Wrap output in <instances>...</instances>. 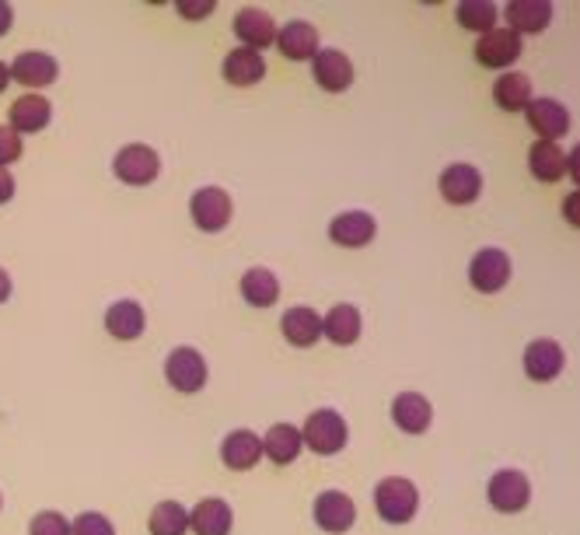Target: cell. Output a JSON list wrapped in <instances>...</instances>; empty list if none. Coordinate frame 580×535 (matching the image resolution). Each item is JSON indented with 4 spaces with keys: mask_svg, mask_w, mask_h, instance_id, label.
<instances>
[{
    "mask_svg": "<svg viewBox=\"0 0 580 535\" xmlns=\"http://www.w3.org/2000/svg\"><path fill=\"white\" fill-rule=\"evenodd\" d=\"M375 511H378V518L388 522V525L412 522V518H417V511H420V490H417V483H409L402 477H385L375 486Z\"/></svg>",
    "mask_w": 580,
    "mask_h": 535,
    "instance_id": "cell-1",
    "label": "cell"
},
{
    "mask_svg": "<svg viewBox=\"0 0 580 535\" xmlns=\"http://www.w3.org/2000/svg\"><path fill=\"white\" fill-rule=\"evenodd\" d=\"M346 438H350L346 417L340 414V409H329V406L315 409L301 427V441H304V448H312L315 456H336V451L346 448Z\"/></svg>",
    "mask_w": 580,
    "mask_h": 535,
    "instance_id": "cell-2",
    "label": "cell"
},
{
    "mask_svg": "<svg viewBox=\"0 0 580 535\" xmlns=\"http://www.w3.org/2000/svg\"><path fill=\"white\" fill-rule=\"evenodd\" d=\"M206 375H211V367H206V357L200 354L196 346H175L169 357H164V378L175 388V393L193 396L206 385Z\"/></svg>",
    "mask_w": 580,
    "mask_h": 535,
    "instance_id": "cell-3",
    "label": "cell"
},
{
    "mask_svg": "<svg viewBox=\"0 0 580 535\" xmlns=\"http://www.w3.org/2000/svg\"><path fill=\"white\" fill-rule=\"evenodd\" d=\"M232 214H235V203H232V196H227V190H221V186H203L190 196V217L206 235L224 232L227 224H232Z\"/></svg>",
    "mask_w": 580,
    "mask_h": 535,
    "instance_id": "cell-4",
    "label": "cell"
},
{
    "mask_svg": "<svg viewBox=\"0 0 580 535\" xmlns=\"http://www.w3.org/2000/svg\"><path fill=\"white\" fill-rule=\"evenodd\" d=\"M112 172L119 182H127V186H148V182H154L161 172V158L154 148H148V143H127V148L116 151Z\"/></svg>",
    "mask_w": 580,
    "mask_h": 535,
    "instance_id": "cell-5",
    "label": "cell"
},
{
    "mask_svg": "<svg viewBox=\"0 0 580 535\" xmlns=\"http://www.w3.org/2000/svg\"><path fill=\"white\" fill-rule=\"evenodd\" d=\"M486 497L501 514H517V511H525L528 501H531V483H528V477L522 469H501V472H493V480L486 486Z\"/></svg>",
    "mask_w": 580,
    "mask_h": 535,
    "instance_id": "cell-6",
    "label": "cell"
},
{
    "mask_svg": "<svg viewBox=\"0 0 580 535\" xmlns=\"http://www.w3.org/2000/svg\"><path fill=\"white\" fill-rule=\"evenodd\" d=\"M511 280V259L504 249H480L472 256L469 263V283L475 287L480 295H496V291H504Z\"/></svg>",
    "mask_w": 580,
    "mask_h": 535,
    "instance_id": "cell-7",
    "label": "cell"
},
{
    "mask_svg": "<svg viewBox=\"0 0 580 535\" xmlns=\"http://www.w3.org/2000/svg\"><path fill=\"white\" fill-rule=\"evenodd\" d=\"M438 190H441V196L448 203H454V207H469V203H475V200H480V193H483V175H480L475 164L454 161L441 172Z\"/></svg>",
    "mask_w": 580,
    "mask_h": 535,
    "instance_id": "cell-8",
    "label": "cell"
},
{
    "mask_svg": "<svg viewBox=\"0 0 580 535\" xmlns=\"http://www.w3.org/2000/svg\"><path fill=\"white\" fill-rule=\"evenodd\" d=\"M517 56H522V35L511 29H490L475 43V60L490 71H507Z\"/></svg>",
    "mask_w": 580,
    "mask_h": 535,
    "instance_id": "cell-9",
    "label": "cell"
},
{
    "mask_svg": "<svg viewBox=\"0 0 580 535\" xmlns=\"http://www.w3.org/2000/svg\"><path fill=\"white\" fill-rule=\"evenodd\" d=\"M312 74L319 81V88L329 95H343L350 85H354V64L343 50H319L312 56Z\"/></svg>",
    "mask_w": 580,
    "mask_h": 535,
    "instance_id": "cell-10",
    "label": "cell"
},
{
    "mask_svg": "<svg viewBox=\"0 0 580 535\" xmlns=\"http://www.w3.org/2000/svg\"><path fill=\"white\" fill-rule=\"evenodd\" d=\"M315 522L319 528L333 532V535H343L354 528L357 522V507L350 501V493L343 490H322L315 497Z\"/></svg>",
    "mask_w": 580,
    "mask_h": 535,
    "instance_id": "cell-11",
    "label": "cell"
},
{
    "mask_svg": "<svg viewBox=\"0 0 580 535\" xmlns=\"http://www.w3.org/2000/svg\"><path fill=\"white\" fill-rule=\"evenodd\" d=\"M8 71H11V77L18 81V85H25L29 92H39V88L53 85L56 74H60V64L43 50H25V53L14 56V64Z\"/></svg>",
    "mask_w": 580,
    "mask_h": 535,
    "instance_id": "cell-12",
    "label": "cell"
},
{
    "mask_svg": "<svg viewBox=\"0 0 580 535\" xmlns=\"http://www.w3.org/2000/svg\"><path fill=\"white\" fill-rule=\"evenodd\" d=\"M11 122L8 127L14 133H39V130H46L50 127V119H53V101L46 95H39V92H25L22 98H14L11 101Z\"/></svg>",
    "mask_w": 580,
    "mask_h": 535,
    "instance_id": "cell-13",
    "label": "cell"
},
{
    "mask_svg": "<svg viewBox=\"0 0 580 535\" xmlns=\"http://www.w3.org/2000/svg\"><path fill=\"white\" fill-rule=\"evenodd\" d=\"M235 35L241 39V46L262 53L266 46L277 43V22L273 14L262 8H241L235 14Z\"/></svg>",
    "mask_w": 580,
    "mask_h": 535,
    "instance_id": "cell-14",
    "label": "cell"
},
{
    "mask_svg": "<svg viewBox=\"0 0 580 535\" xmlns=\"http://www.w3.org/2000/svg\"><path fill=\"white\" fill-rule=\"evenodd\" d=\"M525 116H528V127L543 140H552V143L570 130V109L556 98H531Z\"/></svg>",
    "mask_w": 580,
    "mask_h": 535,
    "instance_id": "cell-15",
    "label": "cell"
},
{
    "mask_svg": "<svg viewBox=\"0 0 580 535\" xmlns=\"http://www.w3.org/2000/svg\"><path fill=\"white\" fill-rule=\"evenodd\" d=\"M378 235V221L367 211H343L329 221V238L336 245H346V249H361L370 238Z\"/></svg>",
    "mask_w": 580,
    "mask_h": 535,
    "instance_id": "cell-16",
    "label": "cell"
},
{
    "mask_svg": "<svg viewBox=\"0 0 580 535\" xmlns=\"http://www.w3.org/2000/svg\"><path fill=\"white\" fill-rule=\"evenodd\" d=\"M563 364H567V354H563V346H559L556 340H535V343L525 346V375L531 382L559 378Z\"/></svg>",
    "mask_w": 580,
    "mask_h": 535,
    "instance_id": "cell-17",
    "label": "cell"
},
{
    "mask_svg": "<svg viewBox=\"0 0 580 535\" xmlns=\"http://www.w3.org/2000/svg\"><path fill=\"white\" fill-rule=\"evenodd\" d=\"M221 74H224L227 85H235V88L259 85V81L266 77V60H262V53L248 50V46L227 50L224 64H221Z\"/></svg>",
    "mask_w": 580,
    "mask_h": 535,
    "instance_id": "cell-18",
    "label": "cell"
},
{
    "mask_svg": "<svg viewBox=\"0 0 580 535\" xmlns=\"http://www.w3.org/2000/svg\"><path fill=\"white\" fill-rule=\"evenodd\" d=\"M280 333L290 346H315L322 340V315L308 304H294L283 312Z\"/></svg>",
    "mask_w": 580,
    "mask_h": 535,
    "instance_id": "cell-19",
    "label": "cell"
},
{
    "mask_svg": "<svg viewBox=\"0 0 580 535\" xmlns=\"http://www.w3.org/2000/svg\"><path fill=\"white\" fill-rule=\"evenodd\" d=\"M235 525V511L224 497H203L190 511V532L196 535H232Z\"/></svg>",
    "mask_w": 580,
    "mask_h": 535,
    "instance_id": "cell-20",
    "label": "cell"
},
{
    "mask_svg": "<svg viewBox=\"0 0 580 535\" xmlns=\"http://www.w3.org/2000/svg\"><path fill=\"white\" fill-rule=\"evenodd\" d=\"M277 46L287 60H312L322 46H319V29L304 18H294L283 29H277Z\"/></svg>",
    "mask_w": 580,
    "mask_h": 535,
    "instance_id": "cell-21",
    "label": "cell"
},
{
    "mask_svg": "<svg viewBox=\"0 0 580 535\" xmlns=\"http://www.w3.org/2000/svg\"><path fill=\"white\" fill-rule=\"evenodd\" d=\"M504 14H507V29L511 32L538 35V32H546L549 22H552V4H549V0H511Z\"/></svg>",
    "mask_w": 580,
    "mask_h": 535,
    "instance_id": "cell-22",
    "label": "cell"
},
{
    "mask_svg": "<svg viewBox=\"0 0 580 535\" xmlns=\"http://www.w3.org/2000/svg\"><path fill=\"white\" fill-rule=\"evenodd\" d=\"M391 420H396V427L406 430V435H427L433 424V406L420 393H402L391 403Z\"/></svg>",
    "mask_w": 580,
    "mask_h": 535,
    "instance_id": "cell-23",
    "label": "cell"
},
{
    "mask_svg": "<svg viewBox=\"0 0 580 535\" xmlns=\"http://www.w3.org/2000/svg\"><path fill=\"white\" fill-rule=\"evenodd\" d=\"M221 459L227 469H253L262 459V438L256 435V430L238 427L221 441Z\"/></svg>",
    "mask_w": 580,
    "mask_h": 535,
    "instance_id": "cell-24",
    "label": "cell"
},
{
    "mask_svg": "<svg viewBox=\"0 0 580 535\" xmlns=\"http://www.w3.org/2000/svg\"><path fill=\"white\" fill-rule=\"evenodd\" d=\"M143 325H148V315H143L140 301H133V298L112 301L106 308V333L116 340H137L143 333Z\"/></svg>",
    "mask_w": 580,
    "mask_h": 535,
    "instance_id": "cell-25",
    "label": "cell"
},
{
    "mask_svg": "<svg viewBox=\"0 0 580 535\" xmlns=\"http://www.w3.org/2000/svg\"><path fill=\"white\" fill-rule=\"evenodd\" d=\"M304 451V441H301V427L294 424H273L266 430V438H262V456L269 462H277V466H290L298 456Z\"/></svg>",
    "mask_w": 580,
    "mask_h": 535,
    "instance_id": "cell-26",
    "label": "cell"
},
{
    "mask_svg": "<svg viewBox=\"0 0 580 535\" xmlns=\"http://www.w3.org/2000/svg\"><path fill=\"white\" fill-rule=\"evenodd\" d=\"M493 101L501 106L504 113H522L531 106V81L528 74H517V71H504L501 77L493 81Z\"/></svg>",
    "mask_w": 580,
    "mask_h": 535,
    "instance_id": "cell-27",
    "label": "cell"
},
{
    "mask_svg": "<svg viewBox=\"0 0 580 535\" xmlns=\"http://www.w3.org/2000/svg\"><path fill=\"white\" fill-rule=\"evenodd\" d=\"M361 312L354 304H333L329 315H322V336H329L336 346H350L361 336Z\"/></svg>",
    "mask_w": 580,
    "mask_h": 535,
    "instance_id": "cell-28",
    "label": "cell"
},
{
    "mask_svg": "<svg viewBox=\"0 0 580 535\" xmlns=\"http://www.w3.org/2000/svg\"><path fill=\"white\" fill-rule=\"evenodd\" d=\"M528 169L538 182H559L567 175V154L552 140H535L528 151Z\"/></svg>",
    "mask_w": 580,
    "mask_h": 535,
    "instance_id": "cell-29",
    "label": "cell"
},
{
    "mask_svg": "<svg viewBox=\"0 0 580 535\" xmlns=\"http://www.w3.org/2000/svg\"><path fill=\"white\" fill-rule=\"evenodd\" d=\"M241 298L256 308H269L280 298V280L273 270H266V266H248L241 274Z\"/></svg>",
    "mask_w": 580,
    "mask_h": 535,
    "instance_id": "cell-30",
    "label": "cell"
},
{
    "mask_svg": "<svg viewBox=\"0 0 580 535\" xmlns=\"http://www.w3.org/2000/svg\"><path fill=\"white\" fill-rule=\"evenodd\" d=\"M454 18H459V25L475 32V35H486L490 29H496V18H501V8L493 4V0H462L459 8H454Z\"/></svg>",
    "mask_w": 580,
    "mask_h": 535,
    "instance_id": "cell-31",
    "label": "cell"
},
{
    "mask_svg": "<svg viewBox=\"0 0 580 535\" xmlns=\"http://www.w3.org/2000/svg\"><path fill=\"white\" fill-rule=\"evenodd\" d=\"M148 528H151V535H185L190 532V511H185L179 501H161L151 511Z\"/></svg>",
    "mask_w": 580,
    "mask_h": 535,
    "instance_id": "cell-32",
    "label": "cell"
},
{
    "mask_svg": "<svg viewBox=\"0 0 580 535\" xmlns=\"http://www.w3.org/2000/svg\"><path fill=\"white\" fill-rule=\"evenodd\" d=\"M71 535H116L112 522L98 511H85L71 522Z\"/></svg>",
    "mask_w": 580,
    "mask_h": 535,
    "instance_id": "cell-33",
    "label": "cell"
},
{
    "mask_svg": "<svg viewBox=\"0 0 580 535\" xmlns=\"http://www.w3.org/2000/svg\"><path fill=\"white\" fill-rule=\"evenodd\" d=\"M29 535H71V522L60 511H39L29 525Z\"/></svg>",
    "mask_w": 580,
    "mask_h": 535,
    "instance_id": "cell-34",
    "label": "cell"
},
{
    "mask_svg": "<svg viewBox=\"0 0 580 535\" xmlns=\"http://www.w3.org/2000/svg\"><path fill=\"white\" fill-rule=\"evenodd\" d=\"M25 151V143H22V133H14L11 127H4L0 122V169H8L11 161H18Z\"/></svg>",
    "mask_w": 580,
    "mask_h": 535,
    "instance_id": "cell-35",
    "label": "cell"
},
{
    "mask_svg": "<svg viewBox=\"0 0 580 535\" xmlns=\"http://www.w3.org/2000/svg\"><path fill=\"white\" fill-rule=\"evenodd\" d=\"M214 0H175V11L182 18H190V22H196V18H211L214 14Z\"/></svg>",
    "mask_w": 580,
    "mask_h": 535,
    "instance_id": "cell-36",
    "label": "cell"
},
{
    "mask_svg": "<svg viewBox=\"0 0 580 535\" xmlns=\"http://www.w3.org/2000/svg\"><path fill=\"white\" fill-rule=\"evenodd\" d=\"M563 217L573 224V228H580V190L567 193V200H563Z\"/></svg>",
    "mask_w": 580,
    "mask_h": 535,
    "instance_id": "cell-37",
    "label": "cell"
},
{
    "mask_svg": "<svg viewBox=\"0 0 580 535\" xmlns=\"http://www.w3.org/2000/svg\"><path fill=\"white\" fill-rule=\"evenodd\" d=\"M14 200V175L8 169H0V203H11Z\"/></svg>",
    "mask_w": 580,
    "mask_h": 535,
    "instance_id": "cell-38",
    "label": "cell"
},
{
    "mask_svg": "<svg viewBox=\"0 0 580 535\" xmlns=\"http://www.w3.org/2000/svg\"><path fill=\"white\" fill-rule=\"evenodd\" d=\"M567 175L577 182V190H580V143H577V148L567 154Z\"/></svg>",
    "mask_w": 580,
    "mask_h": 535,
    "instance_id": "cell-39",
    "label": "cell"
},
{
    "mask_svg": "<svg viewBox=\"0 0 580 535\" xmlns=\"http://www.w3.org/2000/svg\"><path fill=\"white\" fill-rule=\"evenodd\" d=\"M11 22H14V8L8 4V0H0V35L11 32Z\"/></svg>",
    "mask_w": 580,
    "mask_h": 535,
    "instance_id": "cell-40",
    "label": "cell"
},
{
    "mask_svg": "<svg viewBox=\"0 0 580 535\" xmlns=\"http://www.w3.org/2000/svg\"><path fill=\"white\" fill-rule=\"evenodd\" d=\"M11 287H14V283H11V274L4 270V266H0V301L11 298Z\"/></svg>",
    "mask_w": 580,
    "mask_h": 535,
    "instance_id": "cell-41",
    "label": "cell"
},
{
    "mask_svg": "<svg viewBox=\"0 0 580 535\" xmlns=\"http://www.w3.org/2000/svg\"><path fill=\"white\" fill-rule=\"evenodd\" d=\"M8 81H11V71H8V64H4V60H0V92L8 88Z\"/></svg>",
    "mask_w": 580,
    "mask_h": 535,
    "instance_id": "cell-42",
    "label": "cell"
},
{
    "mask_svg": "<svg viewBox=\"0 0 580 535\" xmlns=\"http://www.w3.org/2000/svg\"><path fill=\"white\" fill-rule=\"evenodd\" d=\"M0 507H4V497H0Z\"/></svg>",
    "mask_w": 580,
    "mask_h": 535,
    "instance_id": "cell-43",
    "label": "cell"
}]
</instances>
